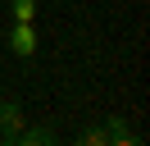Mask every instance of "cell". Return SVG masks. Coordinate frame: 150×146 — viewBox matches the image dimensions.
Returning <instances> with one entry per match:
<instances>
[{
	"label": "cell",
	"instance_id": "obj_1",
	"mask_svg": "<svg viewBox=\"0 0 150 146\" xmlns=\"http://www.w3.org/2000/svg\"><path fill=\"white\" fill-rule=\"evenodd\" d=\"M23 128H28V123H23V105H18V100H0V137H5L0 146H14Z\"/></svg>",
	"mask_w": 150,
	"mask_h": 146
},
{
	"label": "cell",
	"instance_id": "obj_2",
	"mask_svg": "<svg viewBox=\"0 0 150 146\" xmlns=\"http://www.w3.org/2000/svg\"><path fill=\"white\" fill-rule=\"evenodd\" d=\"M9 50L23 55V59H28V55H37V32H32L28 23H18V27L9 32Z\"/></svg>",
	"mask_w": 150,
	"mask_h": 146
},
{
	"label": "cell",
	"instance_id": "obj_3",
	"mask_svg": "<svg viewBox=\"0 0 150 146\" xmlns=\"http://www.w3.org/2000/svg\"><path fill=\"white\" fill-rule=\"evenodd\" d=\"M14 146H55V132L50 128H23Z\"/></svg>",
	"mask_w": 150,
	"mask_h": 146
},
{
	"label": "cell",
	"instance_id": "obj_4",
	"mask_svg": "<svg viewBox=\"0 0 150 146\" xmlns=\"http://www.w3.org/2000/svg\"><path fill=\"white\" fill-rule=\"evenodd\" d=\"M77 146H109V132L105 128H82L77 132Z\"/></svg>",
	"mask_w": 150,
	"mask_h": 146
},
{
	"label": "cell",
	"instance_id": "obj_5",
	"mask_svg": "<svg viewBox=\"0 0 150 146\" xmlns=\"http://www.w3.org/2000/svg\"><path fill=\"white\" fill-rule=\"evenodd\" d=\"M105 132H109V137H127L132 128H127V119H123V114H109V119H105Z\"/></svg>",
	"mask_w": 150,
	"mask_h": 146
},
{
	"label": "cell",
	"instance_id": "obj_6",
	"mask_svg": "<svg viewBox=\"0 0 150 146\" xmlns=\"http://www.w3.org/2000/svg\"><path fill=\"white\" fill-rule=\"evenodd\" d=\"M32 14H37V0H14V18L18 23H32Z\"/></svg>",
	"mask_w": 150,
	"mask_h": 146
},
{
	"label": "cell",
	"instance_id": "obj_7",
	"mask_svg": "<svg viewBox=\"0 0 150 146\" xmlns=\"http://www.w3.org/2000/svg\"><path fill=\"white\" fill-rule=\"evenodd\" d=\"M109 146H146V142H141V137H132V132H127V137H109Z\"/></svg>",
	"mask_w": 150,
	"mask_h": 146
}]
</instances>
